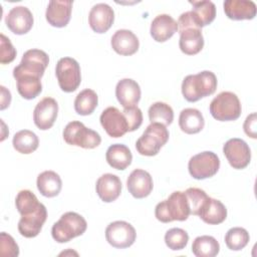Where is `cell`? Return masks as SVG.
Wrapping results in <instances>:
<instances>
[{"label":"cell","instance_id":"1","mask_svg":"<svg viewBox=\"0 0 257 257\" xmlns=\"http://www.w3.org/2000/svg\"><path fill=\"white\" fill-rule=\"evenodd\" d=\"M178 30L180 33L179 46L183 53L195 55L204 47L202 28L192 11L182 13L178 19Z\"/></svg>","mask_w":257,"mask_h":257},{"label":"cell","instance_id":"2","mask_svg":"<svg viewBox=\"0 0 257 257\" xmlns=\"http://www.w3.org/2000/svg\"><path fill=\"white\" fill-rule=\"evenodd\" d=\"M217 88V77L210 70H203L197 74L187 75L182 82V93L190 102L211 95Z\"/></svg>","mask_w":257,"mask_h":257},{"label":"cell","instance_id":"3","mask_svg":"<svg viewBox=\"0 0 257 257\" xmlns=\"http://www.w3.org/2000/svg\"><path fill=\"white\" fill-rule=\"evenodd\" d=\"M190 215V206L185 192L175 191L168 199L157 204L155 208L156 218L163 223L172 221H185Z\"/></svg>","mask_w":257,"mask_h":257},{"label":"cell","instance_id":"4","mask_svg":"<svg viewBox=\"0 0 257 257\" xmlns=\"http://www.w3.org/2000/svg\"><path fill=\"white\" fill-rule=\"evenodd\" d=\"M87 228L85 219L75 213H64L51 228L52 238L58 243H66L71 239L82 235Z\"/></svg>","mask_w":257,"mask_h":257},{"label":"cell","instance_id":"5","mask_svg":"<svg viewBox=\"0 0 257 257\" xmlns=\"http://www.w3.org/2000/svg\"><path fill=\"white\" fill-rule=\"evenodd\" d=\"M169 140V131L166 125L159 122H151L137 140L136 149L142 156L153 157L158 155L161 148Z\"/></svg>","mask_w":257,"mask_h":257},{"label":"cell","instance_id":"6","mask_svg":"<svg viewBox=\"0 0 257 257\" xmlns=\"http://www.w3.org/2000/svg\"><path fill=\"white\" fill-rule=\"evenodd\" d=\"M209 110L215 119L229 121L239 118L242 107L238 96L234 92L222 91L212 99Z\"/></svg>","mask_w":257,"mask_h":257},{"label":"cell","instance_id":"7","mask_svg":"<svg viewBox=\"0 0 257 257\" xmlns=\"http://www.w3.org/2000/svg\"><path fill=\"white\" fill-rule=\"evenodd\" d=\"M62 136L66 144L82 149H94L101 143V138L97 132L86 127L78 120L68 122L63 130Z\"/></svg>","mask_w":257,"mask_h":257},{"label":"cell","instance_id":"8","mask_svg":"<svg viewBox=\"0 0 257 257\" xmlns=\"http://www.w3.org/2000/svg\"><path fill=\"white\" fill-rule=\"evenodd\" d=\"M49 63L48 54L40 49H29L24 52L20 63L14 67L13 76L32 75L41 78Z\"/></svg>","mask_w":257,"mask_h":257},{"label":"cell","instance_id":"9","mask_svg":"<svg viewBox=\"0 0 257 257\" xmlns=\"http://www.w3.org/2000/svg\"><path fill=\"white\" fill-rule=\"evenodd\" d=\"M55 74L58 85L64 92H73L81 82L80 66L71 57H62L57 61Z\"/></svg>","mask_w":257,"mask_h":257},{"label":"cell","instance_id":"10","mask_svg":"<svg viewBox=\"0 0 257 257\" xmlns=\"http://www.w3.org/2000/svg\"><path fill=\"white\" fill-rule=\"evenodd\" d=\"M219 168V157L210 151H205L193 156L188 164L189 173L196 180H204L213 177L217 174Z\"/></svg>","mask_w":257,"mask_h":257},{"label":"cell","instance_id":"11","mask_svg":"<svg viewBox=\"0 0 257 257\" xmlns=\"http://www.w3.org/2000/svg\"><path fill=\"white\" fill-rule=\"evenodd\" d=\"M136 238L135 228L125 221L111 222L105 229V239L114 248H127L135 243Z\"/></svg>","mask_w":257,"mask_h":257},{"label":"cell","instance_id":"12","mask_svg":"<svg viewBox=\"0 0 257 257\" xmlns=\"http://www.w3.org/2000/svg\"><path fill=\"white\" fill-rule=\"evenodd\" d=\"M223 153L233 169L242 170L251 161V151L245 141L238 138L228 140L223 146Z\"/></svg>","mask_w":257,"mask_h":257},{"label":"cell","instance_id":"13","mask_svg":"<svg viewBox=\"0 0 257 257\" xmlns=\"http://www.w3.org/2000/svg\"><path fill=\"white\" fill-rule=\"evenodd\" d=\"M99 120L106 134L111 138H120L128 132L124 114L115 106H108L103 109Z\"/></svg>","mask_w":257,"mask_h":257},{"label":"cell","instance_id":"14","mask_svg":"<svg viewBox=\"0 0 257 257\" xmlns=\"http://www.w3.org/2000/svg\"><path fill=\"white\" fill-rule=\"evenodd\" d=\"M58 113V103L52 97L42 98L33 110V120L35 125L41 130H49L56 120Z\"/></svg>","mask_w":257,"mask_h":257},{"label":"cell","instance_id":"15","mask_svg":"<svg viewBox=\"0 0 257 257\" xmlns=\"http://www.w3.org/2000/svg\"><path fill=\"white\" fill-rule=\"evenodd\" d=\"M33 15L26 6H15L11 8L5 17L8 29L17 35L26 34L33 26Z\"/></svg>","mask_w":257,"mask_h":257},{"label":"cell","instance_id":"16","mask_svg":"<svg viewBox=\"0 0 257 257\" xmlns=\"http://www.w3.org/2000/svg\"><path fill=\"white\" fill-rule=\"evenodd\" d=\"M114 21L113 9L106 3H97L92 6L88 14L90 28L96 33L106 32Z\"/></svg>","mask_w":257,"mask_h":257},{"label":"cell","instance_id":"17","mask_svg":"<svg viewBox=\"0 0 257 257\" xmlns=\"http://www.w3.org/2000/svg\"><path fill=\"white\" fill-rule=\"evenodd\" d=\"M47 218L46 207L41 203L39 208L28 215L21 216L18 222V231L25 238H34L36 237L45 223Z\"/></svg>","mask_w":257,"mask_h":257},{"label":"cell","instance_id":"18","mask_svg":"<svg viewBox=\"0 0 257 257\" xmlns=\"http://www.w3.org/2000/svg\"><path fill=\"white\" fill-rule=\"evenodd\" d=\"M73 2L70 0H51L46 8L45 17L47 22L54 27H64L68 24L71 16Z\"/></svg>","mask_w":257,"mask_h":257},{"label":"cell","instance_id":"19","mask_svg":"<svg viewBox=\"0 0 257 257\" xmlns=\"http://www.w3.org/2000/svg\"><path fill=\"white\" fill-rule=\"evenodd\" d=\"M126 187L136 199L146 198L153 191L154 184L152 176L145 170L136 169L130 174L126 180Z\"/></svg>","mask_w":257,"mask_h":257},{"label":"cell","instance_id":"20","mask_svg":"<svg viewBox=\"0 0 257 257\" xmlns=\"http://www.w3.org/2000/svg\"><path fill=\"white\" fill-rule=\"evenodd\" d=\"M95 190L101 201L105 203L113 202L121 193L120 179L113 174H103L97 179Z\"/></svg>","mask_w":257,"mask_h":257},{"label":"cell","instance_id":"21","mask_svg":"<svg viewBox=\"0 0 257 257\" xmlns=\"http://www.w3.org/2000/svg\"><path fill=\"white\" fill-rule=\"evenodd\" d=\"M110 44L112 49L120 55H133L140 46L137 35L128 29H118L111 36Z\"/></svg>","mask_w":257,"mask_h":257},{"label":"cell","instance_id":"22","mask_svg":"<svg viewBox=\"0 0 257 257\" xmlns=\"http://www.w3.org/2000/svg\"><path fill=\"white\" fill-rule=\"evenodd\" d=\"M178 31L177 21L169 14L156 16L151 23V36L157 42H165Z\"/></svg>","mask_w":257,"mask_h":257},{"label":"cell","instance_id":"23","mask_svg":"<svg viewBox=\"0 0 257 257\" xmlns=\"http://www.w3.org/2000/svg\"><path fill=\"white\" fill-rule=\"evenodd\" d=\"M141 94L139 83L132 78H123L116 83L115 96L123 108L137 105L141 99Z\"/></svg>","mask_w":257,"mask_h":257},{"label":"cell","instance_id":"24","mask_svg":"<svg viewBox=\"0 0 257 257\" xmlns=\"http://www.w3.org/2000/svg\"><path fill=\"white\" fill-rule=\"evenodd\" d=\"M223 7L226 16L232 20H250L256 15V4L251 0H226Z\"/></svg>","mask_w":257,"mask_h":257},{"label":"cell","instance_id":"25","mask_svg":"<svg viewBox=\"0 0 257 257\" xmlns=\"http://www.w3.org/2000/svg\"><path fill=\"white\" fill-rule=\"evenodd\" d=\"M198 216L209 225H218L227 218V209L221 201L209 197Z\"/></svg>","mask_w":257,"mask_h":257},{"label":"cell","instance_id":"26","mask_svg":"<svg viewBox=\"0 0 257 257\" xmlns=\"http://www.w3.org/2000/svg\"><path fill=\"white\" fill-rule=\"evenodd\" d=\"M105 160L111 168L122 171L132 164L133 155L125 145L113 144L106 150Z\"/></svg>","mask_w":257,"mask_h":257},{"label":"cell","instance_id":"27","mask_svg":"<svg viewBox=\"0 0 257 257\" xmlns=\"http://www.w3.org/2000/svg\"><path fill=\"white\" fill-rule=\"evenodd\" d=\"M36 185L42 196L52 198L60 193L62 181L59 175L54 171H44L38 175Z\"/></svg>","mask_w":257,"mask_h":257},{"label":"cell","instance_id":"28","mask_svg":"<svg viewBox=\"0 0 257 257\" xmlns=\"http://www.w3.org/2000/svg\"><path fill=\"white\" fill-rule=\"evenodd\" d=\"M179 125L182 132L188 135L197 134L204 128V116L202 112L197 108H184L180 112Z\"/></svg>","mask_w":257,"mask_h":257},{"label":"cell","instance_id":"29","mask_svg":"<svg viewBox=\"0 0 257 257\" xmlns=\"http://www.w3.org/2000/svg\"><path fill=\"white\" fill-rule=\"evenodd\" d=\"M14 78L16 79L18 93L25 99H33L42 91L41 80L38 77L23 74Z\"/></svg>","mask_w":257,"mask_h":257},{"label":"cell","instance_id":"30","mask_svg":"<svg viewBox=\"0 0 257 257\" xmlns=\"http://www.w3.org/2000/svg\"><path fill=\"white\" fill-rule=\"evenodd\" d=\"M12 145L18 153L28 155L37 150L39 140L36 134L32 131L22 130L14 135Z\"/></svg>","mask_w":257,"mask_h":257},{"label":"cell","instance_id":"31","mask_svg":"<svg viewBox=\"0 0 257 257\" xmlns=\"http://www.w3.org/2000/svg\"><path fill=\"white\" fill-rule=\"evenodd\" d=\"M219 251L220 244L213 236H199L192 244V252L197 257H214L218 255Z\"/></svg>","mask_w":257,"mask_h":257},{"label":"cell","instance_id":"32","mask_svg":"<svg viewBox=\"0 0 257 257\" xmlns=\"http://www.w3.org/2000/svg\"><path fill=\"white\" fill-rule=\"evenodd\" d=\"M189 3L193 6L191 11L194 13L201 28L214 21L216 17V6L212 1H189Z\"/></svg>","mask_w":257,"mask_h":257},{"label":"cell","instance_id":"33","mask_svg":"<svg viewBox=\"0 0 257 257\" xmlns=\"http://www.w3.org/2000/svg\"><path fill=\"white\" fill-rule=\"evenodd\" d=\"M98 103L96 92L90 88L81 90L74 99V109L80 115L91 114Z\"/></svg>","mask_w":257,"mask_h":257},{"label":"cell","instance_id":"34","mask_svg":"<svg viewBox=\"0 0 257 257\" xmlns=\"http://www.w3.org/2000/svg\"><path fill=\"white\" fill-rule=\"evenodd\" d=\"M151 122H159L164 125H170L174 119V110L166 102L157 101L153 103L148 111Z\"/></svg>","mask_w":257,"mask_h":257},{"label":"cell","instance_id":"35","mask_svg":"<svg viewBox=\"0 0 257 257\" xmlns=\"http://www.w3.org/2000/svg\"><path fill=\"white\" fill-rule=\"evenodd\" d=\"M16 209L21 216L35 212L41 203L38 201L35 194L29 190H21L15 199Z\"/></svg>","mask_w":257,"mask_h":257},{"label":"cell","instance_id":"36","mask_svg":"<svg viewBox=\"0 0 257 257\" xmlns=\"http://www.w3.org/2000/svg\"><path fill=\"white\" fill-rule=\"evenodd\" d=\"M250 236L246 229L242 227H233L225 235V243L232 251L242 250L249 242Z\"/></svg>","mask_w":257,"mask_h":257},{"label":"cell","instance_id":"37","mask_svg":"<svg viewBox=\"0 0 257 257\" xmlns=\"http://www.w3.org/2000/svg\"><path fill=\"white\" fill-rule=\"evenodd\" d=\"M189 241L188 233L181 228H172L165 234V243L169 249L178 251L184 249Z\"/></svg>","mask_w":257,"mask_h":257},{"label":"cell","instance_id":"38","mask_svg":"<svg viewBox=\"0 0 257 257\" xmlns=\"http://www.w3.org/2000/svg\"><path fill=\"white\" fill-rule=\"evenodd\" d=\"M185 194L189 202L190 214L198 216L199 212L201 211L202 207L208 200L209 196L206 194L204 190L199 188H188L185 191Z\"/></svg>","mask_w":257,"mask_h":257},{"label":"cell","instance_id":"39","mask_svg":"<svg viewBox=\"0 0 257 257\" xmlns=\"http://www.w3.org/2000/svg\"><path fill=\"white\" fill-rule=\"evenodd\" d=\"M0 255L2 257H17L19 247L13 237L5 232L0 234Z\"/></svg>","mask_w":257,"mask_h":257},{"label":"cell","instance_id":"40","mask_svg":"<svg viewBox=\"0 0 257 257\" xmlns=\"http://www.w3.org/2000/svg\"><path fill=\"white\" fill-rule=\"evenodd\" d=\"M0 62L2 64L12 62L16 57V49L12 45L10 39L3 33L0 34Z\"/></svg>","mask_w":257,"mask_h":257},{"label":"cell","instance_id":"41","mask_svg":"<svg viewBox=\"0 0 257 257\" xmlns=\"http://www.w3.org/2000/svg\"><path fill=\"white\" fill-rule=\"evenodd\" d=\"M122 113L126 118L128 124V132H134L138 130L143 123V112L137 105L124 107Z\"/></svg>","mask_w":257,"mask_h":257},{"label":"cell","instance_id":"42","mask_svg":"<svg viewBox=\"0 0 257 257\" xmlns=\"http://www.w3.org/2000/svg\"><path fill=\"white\" fill-rule=\"evenodd\" d=\"M256 113L255 112H252L251 114H249L245 121H244V124H243V128H244V132L245 134L252 138V139H256L257 138V135H256Z\"/></svg>","mask_w":257,"mask_h":257},{"label":"cell","instance_id":"43","mask_svg":"<svg viewBox=\"0 0 257 257\" xmlns=\"http://www.w3.org/2000/svg\"><path fill=\"white\" fill-rule=\"evenodd\" d=\"M0 88H1V105H0V108H1V110H3L7 106H9V104L11 102V93L3 85H1Z\"/></svg>","mask_w":257,"mask_h":257}]
</instances>
